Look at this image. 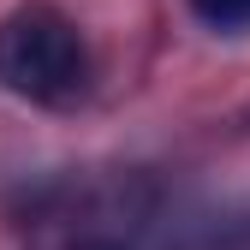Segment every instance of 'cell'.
<instances>
[{
  "label": "cell",
  "instance_id": "obj_1",
  "mask_svg": "<svg viewBox=\"0 0 250 250\" xmlns=\"http://www.w3.org/2000/svg\"><path fill=\"white\" fill-rule=\"evenodd\" d=\"M89 78H96L89 42L60 6L30 0L0 18V89H12L18 102L72 107L89 96Z\"/></svg>",
  "mask_w": 250,
  "mask_h": 250
},
{
  "label": "cell",
  "instance_id": "obj_2",
  "mask_svg": "<svg viewBox=\"0 0 250 250\" xmlns=\"http://www.w3.org/2000/svg\"><path fill=\"white\" fill-rule=\"evenodd\" d=\"M191 6L197 24L221 30V36H238V30H250V0H185Z\"/></svg>",
  "mask_w": 250,
  "mask_h": 250
},
{
  "label": "cell",
  "instance_id": "obj_3",
  "mask_svg": "<svg viewBox=\"0 0 250 250\" xmlns=\"http://www.w3.org/2000/svg\"><path fill=\"white\" fill-rule=\"evenodd\" d=\"M78 250H125V244H113V238H89V244H78Z\"/></svg>",
  "mask_w": 250,
  "mask_h": 250
}]
</instances>
